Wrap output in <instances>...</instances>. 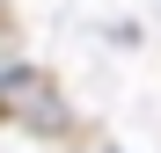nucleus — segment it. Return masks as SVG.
Returning <instances> with one entry per match:
<instances>
[{
    "instance_id": "f257e3e1",
    "label": "nucleus",
    "mask_w": 161,
    "mask_h": 153,
    "mask_svg": "<svg viewBox=\"0 0 161 153\" xmlns=\"http://www.w3.org/2000/svg\"><path fill=\"white\" fill-rule=\"evenodd\" d=\"M0 117L22 124L30 139H66L73 131V110H66V95L44 66H8L0 73Z\"/></svg>"
}]
</instances>
